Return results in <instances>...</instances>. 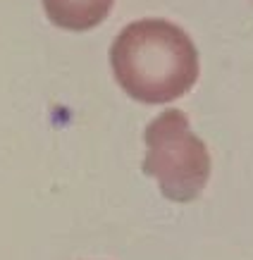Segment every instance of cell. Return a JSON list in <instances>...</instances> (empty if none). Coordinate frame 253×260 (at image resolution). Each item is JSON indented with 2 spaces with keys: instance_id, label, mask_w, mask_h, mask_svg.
Segmentation results:
<instances>
[{
  "instance_id": "1",
  "label": "cell",
  "mask_w": 253,
  "mask_h": 260,
  "mask_svg": "<svg viewBox=\"0 0 253 260\" xmlns=\"http://www.w3.org/2000/svg\"><path fill=\"white\" fill-rule=\"evenodd\" d=\"M110 64L124 93L148 105L182 98L201 72L189 34L165 19L126 24L110 48Z\"/></svg>"
},
{
  "instance_id": "3",
  "label": "cell",
  "mask_w": 253,
  "mask_h": 260,
  "mask_svg": "<svg viewBox=\"0 0 253 260\" xmlns=\"http://www.w3.org/2000/svg\"><path fill=\"white\" fill-rule=\"evenodd\" d=\"M115 0H43L48 19L67 31L96 29L110 15Z\"/></svg>"
},
{
  "instance_id": "2",
  "label": "cell",
  "mask_w": 253,
  "mask_h": 260,
  "mask_svg": "<svg viewBox=\"0 0 253 260\" xmlns=\"http://www.w3.org/2000/svg\"><path fill=\"white\" fill-rule=\"evenodd\" d=\"M143 174L158 179L160 193L174 203H191L210 179V155L206 143L191 132L182 110L160 112L146 132Z\"/></svg>"
}]
</instances>
